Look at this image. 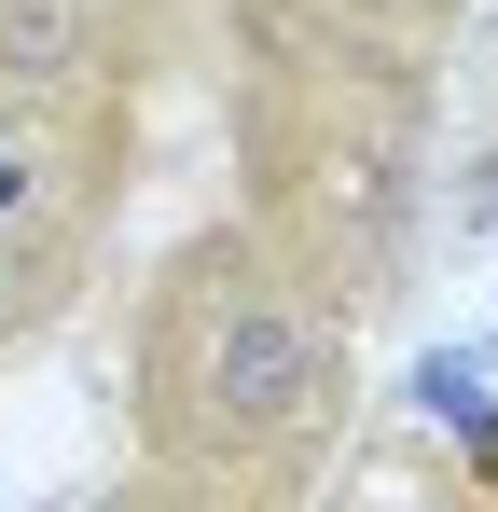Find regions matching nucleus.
I'll use <instances>...</instances> for the list:
<instances>
[{
    "mask_svg": "<svg viewBox=\"0 0 498 512\" xmlns=\"http://www.w3.org/2000/svg\"><path fill=\"white\" fill-rule=\"evenodd\" d=\"M83 42H97L83 0H0V84H14V97H56L83 70Z\"/></svg>",
    "mask_w": 498,
    "mask_h": 512,
    "instance_id": "obj_2",
    "label": "nucleus"
},
{
    "mask_svg": "<svg viewBox=\"0 0 498 512\" xmlns=\"http://www.w3.org/2000/svg\"><path fill=\"white\" fill-rule=\"evenodd\" d=\"M139 388H153L166 471L277 485V471H305V443H319L332 402H346V346H332V319L249 250V236H208V250L166 263V291H153Z\"/></svg>",
    "mask_w": 498,
    "mask_h": 512,
    "instance_id": "obj_1",
    "label": "nucleus"
},
{
    "mask_svg": "<svg viewBox=\"0 0 498 512\" xmlns=\"http://www.w3.org/2000/svg\"><path fill=\"white\" fill-rule=\"evenodd\" d=\"M346 14H402V0H346Z\"/></svg>",
    "mask_w": 498,
    "mask_h": 512,
    "instance_id": "obj_4",
    "label": "nucleus"
},
{
    "mask_svg": "<svg viewBox=\"0 0 498 512\" xmlns=\"http://www.w3.org/2000/svg\"><path fill=\"white\" fill-rule=\"evenodd\" d=\"M0 319H14V263H0Z\"/></svg>",
    "mask_w": 498,
    "mask_h": 512,
    "instance_id": "obj_3",
    "label": "nucleus"
}]
</instances>
